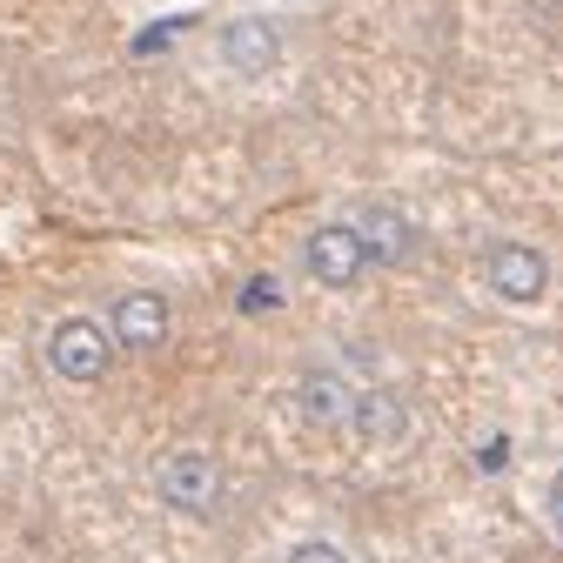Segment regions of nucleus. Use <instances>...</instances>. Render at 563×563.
Masks as SVG:
<instances>
[{"instance_id": "423d86ee", "label": "nucleus", "mask_w": 563, "mask_h": 563, "mask_svg": "<svg viewBox=\"0 0 563 563\" xmlns=\"http://www.w3.org/2000/svg\"><path fill=\"white\" fill-rule=\"evenodd\" d=\"M215 47H222L228 74H242V81H255V74H269L275 61H282V27H275L269 14H235V21H222Z\"/></svg>"}, {"instance_id": "0eeeda50", "label": "nucleus", "mask_w": 563, "mask_h": 563, "mask_svg": "<svg viewBox=\"0 0 563 563\" xmlns=\"http://www.w3.org/2000/svg\"><path fill=\"white\" fill-rule=\"evenodd\" d=\"M356 235L362 248H369V262H383V269H396V262H409L416 255V228L403 222V208H389V202H369L356 215Z\"/></svg>"}, {"instance_id": "f8f14e48", "label": "nucleus", "mask_w": 563, "mask_h": 563, "mask_svg": "<svg viewBox=\"0 0 563 563\" xmlns=\"http://www.w3.org/2000/svg\"><path fill=\"white\" fill-rule=\"evenodd\" d=\"M248 309H262V302H275V282H248V295H242Z\"/></svg>"}, {"instance_id": "6e6552de", "label": "nucleus", "mask_w": 563, "mask_h": 563, "mask_svg": "<svg viewBox=\"0 0 563 563\" xmlns=\"http://www.w3.org/2000/svg\"><path fill=\"white\" fill-rule=\"evenodd\" d=\"M295 403H302V416H309L316 429H336V423H349L356 396H349V383H342L336 369H302V383H295Z\"/></svg>"}, {"instance_id": "9b49d317", "label": "nucleus", "mask_w": 563, "mask_h": 563, "mask_svg": "<svg viewBox=\"0 0 563 563\" xmlns=\"http://www.w3.org/2000/svg\"><path fill=\"white\" fill-rule=\"evenodd\" d=\"M543 510H550V530L563 537V470L550 476V490H543Z\"/></svg>"}, {"instance_id": "1a4fd4ad", "label": "nucleus", "mask_w": 563, "mask_h": 563, "mask_svg": "<svg viewBox=\"0 0 563 563\" xmlns=\"http://www.w3.org/2000/svg\"><path fill=\"white\" fill-rule=\"evenodd\" d=\"M349 423H356L362 443H396L409 429V416H403V396H396V389H362L356 409H349Z\"/></svg>"}, {"instance_id": "f03ea898", "label": "nucleus", "mask_w": 563, "mask_h": 563, "mask_svg": "<svg viewBox=\"0 0 563 563\" xmlns=\"http://www.w3.org/2000/svg\"><path fill=\"white\" fill-rule=\"evenodd\" d=\"M155 490L181 517H208V510L222 503V463L208 450H168L155 463Z\"/></svg>"}, {"instance_id": "f257e3e1", "label": "nucleus", "mask_w": 563, "mask_h": 563, "mask_svg": "<svg viewBox=\"0 0 563 563\" xmlns=\"http://www.w3.org/2000/svg\"><path fill=\"white\" fill-rule=\"evenodd\" d=\"M483 282L510 309H537L550 295V255L537 242H490L483 248Z\"/></svg>"}, {"instance_id": "9d476101", "label": "nucleus", "mask_w": 563, "mask_h": 563, "mask_svg": "<svg viewBox=\"0 0 563 563\" xmlns=\"http://www.w3.org/2000/svg\"><path fill=\"white\" fill-rule=\"evenodd\" d=\"M282 563H349V550H342V543H329V537H302Z\"/></svg>"}, {"instance_id": "39448f33", "label": "nucleus", "mask_w": 563, "mask_h": 563, "mask_svg": "<svg viewBox=\"0 0 563 563\" xmlns=\"http://www.w3.org/2000/svg\"><path fill=\"white\" fill-rule=\"evenodd\" d=\"M168 329H175V309H168V295H161V289H128V295H114V309H108L114 349H135V356H148V349H161V342H168Z\"/></svg>"}, {"instance_id": "7ed1b4c3", "label": "nucleus", "mask_w": 563, "mask_h": 563, "mask_svg": "<svg viewBox=\"0 0 563 563\" xmlns=\"http://www.w3.org/2000/svg\"><path fill=\"white\" fill-rule=\"evenodd\" d=\"M108 362H114V336L94 316L54 322V336H47V369H54L61 383H101Z\"/></svg>"}, {"instance_id": "20e7f679", "label": "nucleus", "mask_w": 563, "mask_h": 563, "mask_svg": "<svg viewBox=\"0 0 563 563\" xmlns=\"http://www.w3.org/2000/svg\"><path fill=\"white\" fill-rule=\"evenodd\" d=\"M302 269L316 275L322 289H356L362 275H369V248H362L356 222H322L302 242Z\"/></svg>"}]
</instances>
